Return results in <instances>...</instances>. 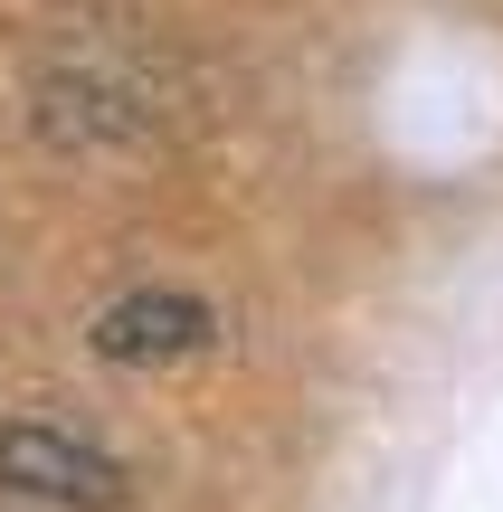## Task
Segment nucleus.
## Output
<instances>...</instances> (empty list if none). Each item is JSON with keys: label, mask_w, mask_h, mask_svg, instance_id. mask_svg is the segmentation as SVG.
Here are the masks:
<instances>
[{"label": "nucleus", "mask_w": 503, "mask_h": 512, "mask_svg": "<svg viewBox=\"0 0 503 512\" xmlns=\"http://www.w3.org/2000/svg\"><path fill=\"white\" fill-rule=\"evenodd\" d=\"M0 484L29 503H76V512L124 503V465L76 446L67 427H0Z\"/></svg>", "instance_id": "nucleus-1"}, {"label": "nucleus", "mask_w": 503, "mask_h": 512, "mask_svg": "<svg viewBox=\"0 0 503 512\" xmlns=\"http://www.w3.org/2000/svg\"><path fill=\"white\" fill-rule=\"evenodd\" d=\"M95 361L114 370H162V361H190V351L219 342V313L200 304V294H124V304L95 313Z\"/></svg>", "instance_id": "nucleus-2"}]
</instances>
